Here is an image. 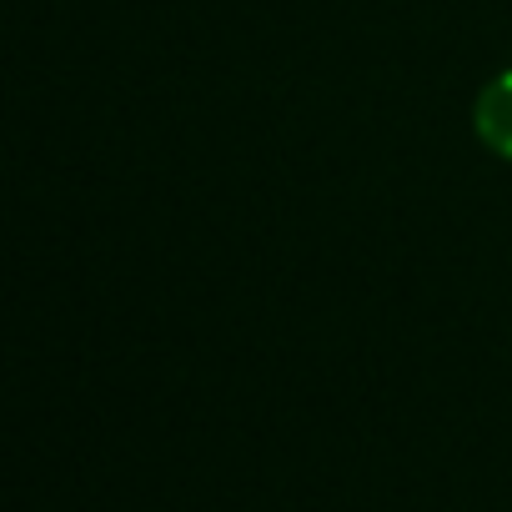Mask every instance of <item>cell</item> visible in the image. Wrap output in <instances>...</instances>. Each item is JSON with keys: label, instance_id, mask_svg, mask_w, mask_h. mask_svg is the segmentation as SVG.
<instances>
[{"label": "cell", "instance_id": "obj_1", "mask_svg": "<svg viewBox=\"0 0 512 512\" xmlns=\"http://www.w3.org/2000/svg\"><path fill=\"white\" fill-rule=\"evenodd\" d=\"M477 136L497 151V156H507L512 161V71H502L497 81H487L482 86V96H477Z\"/></svg>", "mask_w": 512, "mask_h": 512}]
</instances>
